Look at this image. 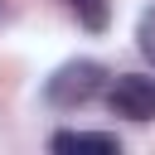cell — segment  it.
Returning a JSON list of instances; mask_svg holds the SVG:
<instances>
[{"label": "cell", "instance_id": "5", "mask_svg": "<svg viewBox=\"0 0 155 155\" xmlns=\"http://www.w3.org/2000/svg\"><path fill=\"white\" fill-rule=\"evenodd\" d=\"M136 48L155 63V5H150V10L140 15V24H136Z\"/></svg>", "mask_w": 155, "mask_h": 155}, {"label": "cell", "instance_id": "1", "mask_svg": "<svg viewBox=\"0 0 155 155\" xmlns=\"http://www.w3.org/2000/svg\"><path fill=\"white\" fill-rule=\"evenodd\" d=\"M107 82H111V73H107L97 58H73V63H63V68L44 82V102L58 107V111H78V107L97 102V97L107 92Z\"/></svg>", "mask_w": 155, "mask_h": 155}, {"label": "cell", "instance_id": "4", "mask_svg": "<svg viewBox=\"0 0 155 155\" xmlns=\"http://www.w3.org/2000/svg\"><path fill=\"white\" fill-rule=\"evenodd\" d=\"M73 15H78V24L82 29H92V34H102L107 29V19H111V5L107 0H63Z\"/></svg>", "mask_w": 155, "mask_h": 155}, {"label": "cell", "instance_id": "2", "mask_svg": "<svg viewBox=\"0 0 155 155\" xmlns=\"http://www.w3.org/2000/svg\"><path fill=\"white\" fill-rule=\"evenodd\" d=\"M111 116L126 121H155V73H116L102 92Z\"/></svg>", "mask_w": 155, "mask_h": 155}, {"label": "cell", "instance_id": "3", "mask_svg": "<svg viewBox=\"0 0 155 155\" xmlns=\"http://www.w3.org/2000/svg\"><path fill=\"white\" fill-rule=\"evenodd\" d=\"M48 150H58V155H68V150H107V155H116L121 136L116 131H78V126H68V131L48 136Z\"/></svg>", "mask_w": 155, "mask_h": 155}]
</instances>
